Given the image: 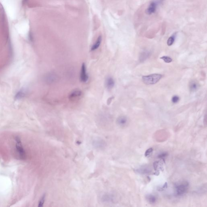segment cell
<instances>
[{
	"label": "cell",
	"mask_w": 207,
	"mask_h": 207,
	"mask_svg": "<svg viewBox=\"0 0 207 207\" xmlns=\"http://www.w3.org/2000/svg\"><path fill=\"white\" fill-rule=\"evenodd\" d=\"M80 80L83 83L87 82L89 79V76L87 72L86 67L84 63L82 64L80 74Z\"/></svg>",
	"instance_id": "277c9868"
},
{
	"label": "cell",
	"mask_w": 207,
	"mask_h": 207,
	"mask_svg": "<svg viewBox=\"0 0 207 207\" xmlns=\"http://www.w3.org/2000/svg\"><path fill=\"white\" fill-rule=\"evenodd\" d=\"M25 95V91H23H23H22V90H21V91H19V92L16 95V96H15V97H16V98L17 99H20V98H23L24 96Z\"/></svg>",
	"instance_id": "2e32d148"
},
{
	"label": "cell",
	"mask_w": 207,
	"mask_h": 207,
	"mask_svg": "<svg viewBox=\"0 0 207 207\" xmlns=\"http://www.w3.org/2000/svg\"><path fill=\"white\" fill-rule=\"evenodd\" d=\"M189 186L188 183L187 181H183L175 184L176 194L177 196H180L187 193Z\"/></svg>",
	"instance_id": "7a4b0ae2"
},
{
	"label": "cell",
	"mask_w": 207,
	"mask_h": 207,
	"mask_svg": "<svg viewBox=\"0 0 207 207\" xmlns=\"http://www.w3.org/2000/svg\"><path fill=\"white\" fill-rule=\"evenodd\" d=\"M102 40V38L101 36L98 37V38H97L96 41L95 42V43L93 45V46L91 47V50L95 51L98 49L99 47V46L100 45Z\"/></svg>",
	"instance_id": "7c38bea8"
},
{
	"label": "cell",
	"mask_w": 207,
	"mask_h": 207,
	"mask_svg": "<svg viewBox=\"0 0 207 207\" xmlns=\"http://www.w3.org/2000/svg\"><path fill=\"white\" fill-rule=\"evenodd\" d=\"M146 199L149 203L151 204L155 203L157 201V198L154 195H147L146 197Z\"/></svg>",
	"instance_id": "5bb4252c"
},
{
	"label": "cell",
	"mask_w": 207,
	"mask_h": 207,
	"mask_svg": "<svg viewBox=\"0 0 207 207\" xmlns=\"http://www.w3.org/2000/svg\"><path fill=\"white\" fill-rule=\"evenodd\" d=\"M115 82L113 78L109 76L106 78L105 80V86L108 89H111L113 88L114 86Z\"/></svg>",
	"instance_id": "52a82bcc"
},
{
	"label": "cell",
	"mask_w": 207,
	"mask_h": 207,
	"mask_svg": "<svg viewBox=\"0 0 207 207\" xmlns=\"http://www.w3.org/2000/svg\"><path fill=\"white\" fill-rule=\"evenodd\" d=\"M162 75L158 74H154L150 75L144 76L142 77L143 82L145 84L153 85L159 82L162 78Z\"/></svg>",
	"instance_id": "6da1fadb"
},
{
	"label": "cell",
	"mask_w": 207,
	"mask_h": 207,
	"mask_svg": "<svg viewBox=\"0 0 207 207\" xmlns=\"http://www.w3.org/2000/svg\"><path fill=\"white\" fill-rule=\"evenodd\" d=\"M82 94V91L80 90H75L72 91L71 94H70L69 98L71 99H73L75 98H77L81 95Z\"/></svg>",
	"instance_id": "8fae6325"
},
{
	"label": "cell",
	"mask_w": 207,
	"mask_h": 207,
	"mask_svg": "<svg viewBox=\"0 0 207 207\" xmlns=\"http://www.w3.org/2000/svg\"><path fill=\"white\" fill-rule=\"evenodd\" d=\"M15 140L16 141V148L17 151L18 155L19 156V157L21 160H26V153L22 145L20 139L19 138V137H17L15 138Z\"/></svg>",
	"instance_id": "3957f363"
},
{
	"label": "cell",
	"mask_w": 207,
	"mask_h": 207,
	"mask_svg": "<svg viewBox=\"0 0 207 207\" xmlns=\"http://www.w3.org/2000/svg\"><path fill=\"white\" fill-rule=\"evenodd\" d=\"M168 187V184L167 183H165V184H164V185L161 187H160L158 188V190L160 191H164V190L165 189Z\"/></svg>",
	"instance_id": "d4e9b609"
},
{
	"label": "cell",
	"mask_w": 207,
	"mask_h": 207,
	"mask_svg": "<svg viewBox=\"0 0 207 207\" xmlns=\"http://www.w3.org/2000/svg\"><path fill=\"white\" fill-rule=\"evenodd\" d=\"M176 35V33H174L172 35L169 37V38L168 39V41H167V45L168 46H171L173 45V44L174 42Z\"/></svg>",
	"instance_id": "9a60e30c"
},
{
	"label": "cell",
	"mask_w": 207,
	"mask_h": 207,
	"mask_svg": "<svg viewBox=\"0 0 207 207\" xmlns=\"http://www.w3.org/2000/svg\"><path fill=\"white\" fill-rule=\"evenodd\" d=\"M95 144V146H97L98 148L102 147L104 145V142H102V140H96L94 142Z\"/></svg>",
	"instance_id": "d6986e66"
},
{
	"label": "cell",
	"mask_w": 207,
	"mask_h": 207,
	"mask_svg": "<svg viewBox=\"0 0 207 207\" xmlns=\"http://www.w3.org/2000/svg\"><path fill=\"white\" fill-rule=\"evenodd\" d=\"M149 54V52H143L141 56H140V60H142L143 61V60H146L147 57H148Z\"/></svg>",
	"instance_id": "ac0fdd59"
},
{
	"label": "cell",
	"mask_w": 207,
	"mask_h": 207,
	"mask_svg": "<svg viewBox=\"0 0 207 207\" xmlns=\"http://www.w3.org/2000/svg\"><path fill=\"white\" fill-rule=\"evenodd\" d=\"M113 98V97H110V98L108 99L107 102V104H108V105H109V104H110L111 102H112V100Z\"/></svg>",
	"instance_id": "484cf974"
},
{
	"label": "cell",
	"mask_w": 207,
	"mask_h": 207,
	"mask_svg": "<svg viewBox=\"0 0 207 207\" xmlns=\"http://www.w3.org/2000/svg\"><path fill=\"white\" fill-rule=\"evenodd\" d=\"M161 59H162V60H163L165 62L169 63L172 62V59L170 57H169V56H162L161 57H160Z\"/></svg>",
	"instance_id": "e0dca14e"
},
{
	"label": "cell",
	"mask_w": 207,
	"mask_h": 207,
	"mask_svg": "<svg viewBox=\"0 0 207 207\" xmlns=\"http://www.w3.org/2000/svg\"><path fill=\"white\" fill-rule=\"evenodd\" d=\"M117 122L120 126H125L128 123V119L125 116H121L117 118Z\"/></svg>",
	"instance_id": "ba28073f"
},
{
	"label": "cell",
	"mask_w": 207,
	"mask_h": 207,
	"mask_svg": "<svg viewBox=\"0 0 207 207\" xmlns=\"http://www.w3.org/2000/svg\"><path fill=\"white\" fill-rule=\"evenodd\" d=\"M153 148H150L149 149H148L145 153V156L146 157H149V156H150L151 155V153H153Z\"/></svg>",
	"instance_id": "ffe728a7"
},
{
	"label": "cell",
	"mask_w": 207,
	"mask_h": 207,
	"mask_svg": "<svg viewBox=\"0 0 207 207\" xmlns=\"http://www.w3.org/2000/svg\"><path fill=\"white\" fill-rule=\"evenodd\" d=\"M189 87L191 91L195 92L198 90L199 87V84L196 80H192L190 82Z\"/></svg>",
	"instance_id": "30bf717a"
},
{
	"label": "cell",
	"mask_w": 207,
	"mask_h": 207,
	"mask_svg": "<svg viewBox=\"0 0 207 207\" xmlns=\"http://www.w3.org/2000/svg\"><path fill=\"white\" fill-rule=\"evenodd\" d=\"M57 76L53 73H49L47 74L45 77V82L49 84L53 83L56 82L57 79Z\"/></svg>",
	"instance_id": "5b68a950"
},
{
	"label": "cell",
	"mask_w": 207,
	"mask_h": 207,
	"mask_svg": "<svg viewBox=\"0 0 207 207\" xmlns=\"http://www.w3.org/2000/svg\"><path fill=\"white\" fill-rule=\"evenodd\" d=\"M45 198V195H43L41 198V200L38 203V206L39 207L42 206V205L44 203Z\"/></svg>",
	"instance_id": "cb8c5ba5"
},
{
	"label": "cell",
	"mask_w": 207,
	"mask_h": 207,
	"mask_svg": "<svg viewBox=\"0 0 207 207\" xmlns=\"http://www.w3.org/2000/svg\"><path fill=\"white\" fill-rule=\"evenodd\" d=\"M136 172L141 174H149L151 172V169L149 167L146 166L142 167V168H140L139 169L136 170Z\"/></svg>",
	"instance_id": "9c48e42d"
},
{
	"label": "cell",
	"mask_w": 207,
	"mask_h": 207,
	"mask_svg": "<svg viewBox=\"0 0 207 207\" xmlns=\"http://www.w3.org/2000/svg\"><path fill=\"white\" fill-rule=\"evenodd\" d=\"M113 197L110 194H105L102 197V202H112L113 200Z\"/></svg>",
	"instance_id": "4fadbf2b"
},
{
	"label": "cell",
	"mask_w": 207,
	"mask_h": 207,
	"mask_svg": "<svg viewBox=\"0 0 207 207\" xmlns=\"http://www.w3.org/2000/svg\"><path fill=\"white\" fill-rule=\"evenodd\" d=\"M158 1H154L151 3L146 9V13L149 15H151L155 12L158 5Z\"/></svg>",
	"instance_id": "8992f818"
},
{
	"label": "cell",
	"mask_w": 207,
	"mask_h": 207,
	"mask_svg": "<svg viewBox=\"0 0 207 207\" xmlns=\"http://www.w3.org/2000/svg\"><path fill=\"white\" fill-rule=\"evenodd\" d=\"M28 0H22V3L23 4H25L26 3H27Z\"/></svg>",
	"instance_id": "4316f807"
},
{
	"label": "cell",
	"mask_w": 207,
	"mask_h": 207,
	"mask_svg": "<svg viewBox=\"0 0 207 207\" xmlns=\"http://www.w3.org/2000/svg\"><path fill=\"white\" fill-rule=\"evenodd\" d=\"M179 99H180V98H179V96H177V95H174L172 98V102L174 104L177 103L179 102Z\"/></svg>",
	"instance_id": "44dd1931"
},
{
	"label": "cell",
	"mask_w": 207,
	"mask_h": 207,
	"mask_svg": "<svg viewBox=\"0 0 207 207\" xmlns=\"http://www.w3.org/2000/svg\"><path fill=\"white\" fill-rule=\"evenodd\" d=\"M168 155V153L167 152H164L161 153L160 155H159L158 156V157L159 158H160V159H164V158H165V157H167Z\"/></svg>",
	"instance_id": "7402d4cb"
},
{
	"label": "cell",
	"mask_w": 207,
	"mask_h": 207,
	"mask_svg": "<svg viewBox=\"0 0 207 207\" xmlns=\"http://www.w3.org/2000/svg\"><path fill=\"white\" fill-rule=\"evenodd\" d=\"M153 167L154 169L156 171H158V167L159 165V162L158 161H155L153 163Z\"/></svg>",
	"instance_id": "603a6c76"
}]
</instances>
